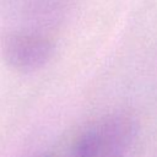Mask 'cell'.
Masks as SVG:
<instances>
[{
    "label": "cell",
    "instance_id": "obj_2",
    "mask_svg": "<svg viewBox=\"0 0 157 157\" xmlns=\"http://www.w3.org/2000/svg\"><path fill=\"white\" fill-rule=\"evenodd\" d=\"M54 43L47 36L33 31L9 34L2 44L6 63L13 69L31 72L45 66L54 55Z\"/></svg>",
    "mask_w": 157,
    "mask_h": 157
},
{
    "label": "cell",
    "instance_id": "obj_1",
    "mask_svg": "<svg viewBox=\"0 0 157 157\" xmlns=\"http://www.w3.org/2000/svg\"><path fill=\"white\" fill-rule=\"evenodd\" d=\"M137 134L139 124L132 114L110 112L80 130L64 157H129Z\"/></svg>",
    "mask_w": 157,
    "mask_h": 157
}]
</instances>
